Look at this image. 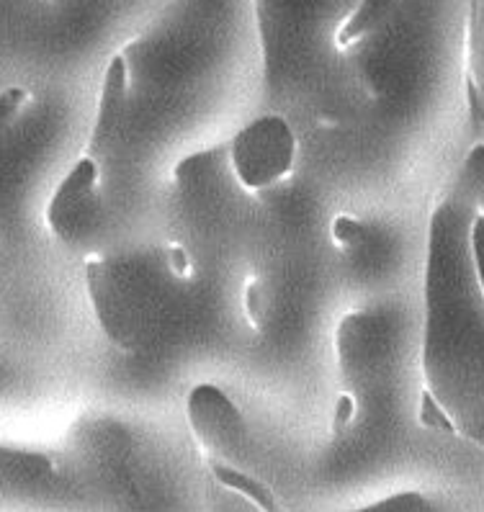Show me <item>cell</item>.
Returning a JSON list of instances; mask_svg holds the SVG:
<instances>
[{
  "instance_id": "cell-1",
  "label": "cell",
  "mask_w": 484,
  "mask_h": 512,
  "mask_svg": "<svg viewBox=\"0 0 484 512\" xmlns=\"http://www.w3.org/2000/svg\"><path fill=\"white\" fill-rule=\"evenodd\" d=\"M85 286L103 335L121 353H140L158 327V299L150 278L119 258L85 260Z\"/></svg>"
},
{
  "instance_id": "cell-2",
  "label": "cell",
  "mask_w": 484,
  "mask_h": 512,
  "mask_svg": "<svg viewBox=\"0 0 484 512\" xmlns=\"http://www.w3.org/2000/svg\"><path fill=\"white\" fill-rule=\"evenodd\" d=\"M297 157V137L281 116H261L235 134L230 145V163L237 181L248 191L279 183L291 173Z\"/></svg>"
},
{
  "instance_id": "cell-3",
  "label": "cell",
  "mask_w": 484,
  "mask_h": 512,
  "mask_svg": "<svg viewBox=\"0 0 484 512\" xmlns=\"http://www.w3.org/2000/svg\"><path fill=\"white\" fill-rule=\"evenodd\" d=\"M101 209L96 157L83 155L57 186L47 206V224L60 240L78 242L93 229Z\"/></svg>"
},
{
  "instance_id": "cell-4",
  "label": "cell",
  "mask_w": 484,
  "mask_h": 512,
  "mask_svg": "<svg viewBox=\"0 0 484 512\" xmlns=\"http://www.w3.org/2000/svg\"><path fill=\"white\" fill-rule=\"evenodd\" d=\"M186 415L199 446L214 458L235 456L248 435L235 402L214 384H199L191 389L186 399Z\"/></svg>"
},
{
  "instance_id": "cell-5",
  "label": "cell",
  "mask_w": 484,
  "mask_h": 512,
  "mask_svg": "<svg viewBox=\"0 0 484 512\" xmlns=\"http://www.w3.org/2000/svg\"><path fill=\"white\" fill-rule=\"evenodd\" d=\"M384 332L382 320L369 312L345 314L335 335V353H338V371L343 376L348 392L356 394L363 381L371 379L376 361L382 356Z\"/></svg>"
},
{
  "instance_id": "cell-6",
  "label": "cell",
  "mask_w": 484,
  "mask_h": 512,
  "mask_svg": "<svg viewBox=\"0 0 484 512\" xmlns=\"http://www.w3.org/2000/svg\"><path fill=\"white\" fill-rule=\"evenodd\" d=\"M127 88H129V62L124 52L111 57L106 75L101 83V96H98L96 121L88 139V155H98L111 145L114 134L119 132L124 111H127Z\"/></svg>"
},
{
  "instance_id": "cell-7",
  "label": "cell",
  "mask_w": 484,
  "mask_h": 512,
  "mask_svg": "<svg viewBox=\"0 0 484 512\" xmlns=\"http://www.w3.org/2000/svg\"><path fill=\"white\" fill-rule=\"evenodd\" d=\"M418 422L423 425L425 430H433V433H443V435H451L456 438L459 428H456V422L451 420V415L446 412L438 397L433 394L430 386H425L423 394H420V410H418Z\"/></svg>"
},
{
  "instance_id": "cell-8",
  "label": "cell",
  "mask_w": 484,
  "mask_h": 512,
  "mask_svg": "<svg viewBox=\"0 0 484 512\" xmlns=\"http://www.w3.org/2000/svg\"><path fill=\"white\" fill-rule=\"evenodd\" d=\"M366 237H369V229L363 227L351 214H338L333 219V224H330V240L343 253H356V250H361L366 245Z\"/></svg>"
},
{
  "instance_id": "cell-9",
  "label": "cell",
  "mask_w": 484,
  "mask_h": 512,
  "mask_svg": "<svg viewBox=\"0 0 484 512\" xmlns=\"http://www.w3.org/2000/svg\"><path fill=\"white\" fill-rule=\"evenodd\" d=\"M379 11H382V8H379V3H361V6L356 8V13H353L351 19L345 21L343 29H340V34H338L340 47H348V44L358 42V39H361L363 34H366V31L374 26L376 13Z\"/></svg>"
},
{
  "instance_id": "cell-10",
  "label": "cell",
  "mask_w": 484,
  "mask_h": 512,
  "mask_svg": "<svg viewBox=\"0 0 484 512\" xmlns=\"http://www.w3.org/2000/svg\"><path fill=\"white\" fill-rule=\"evenodd\" d=\"M358 417V397L351 392H343L333 407V433L343 435L353 428V420Z\"/></svg>"
},
{
  "instance_id": "cell-11",
  "label": "cell",
  "mask_w": 484,
  "mask_h": 512,
  "mask_svg": "<svg viewBox=\"0 0 484 512\" xmlns=\"http://www.w3.org/2000/svg\"><path fill=\"white\" fill-rule=\"evenodd\" d=\"M165 263H168V271L176 273L178 278L191 276V260H188V253L176 242H168L165 247Z\"/></svg>"
},
{
  "instance_id": "cell-12",
  "label": "cell",
  "mask_w": 484,
  "mask_h": 512,
  "mask_svg": "<svg viewBox=\"0 0 484 512\" xmlns=\"http://www.w3.org/2000/svg\"><path fill=\"white\" fill-rule=\"evenodd\" d=\"M245 312H248L250 322L258 325V317H261V289H258V281H248V286H245Z\"/></svg>"
},
{
  "instance_id": "cell-13",
  "label": "cell",
  "mask_w": 484,
  "mask_h": 512,
  "mask_svg": "<svg viewBox=\"0 0 484 512\" xmlns=\"http://www.w3.org/2000/svg\"><path fill=\"white\" fill-rule=\"evenodd\" d=\"M26 101V91H21V88H8L6 93H3V111H6V116L16 114V111L24 106Z\"/></svg>"
}]
</instances>
